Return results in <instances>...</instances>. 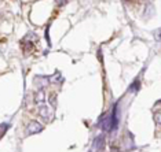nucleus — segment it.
Wrapping results in <instances>:
<instances>
[{
	"instance_id": "f257e3e1",
	"label": "nucleus",
	"mask_w": 161,
	"mask_h": 152,
	"mask_svg": "<svg viewBox=\"0 0 161 152\" xmlns=\"http://www.w3.org/2000/svg\"><path fill=\"white\" fill-rule=\"evenodd\" d=\"M105 148V136L99 134L94 139L92 147H91V152H103Z\"/></svg>"
},
{
	"instance_id": "f03ea898",
	"label": "nucleus",
	"mask_w": 161,
	"mask_h": 152,
	"mask_svg": "<svg viewBox=\"0 0 161 152\" xmlns=\"http://www.w3.org/2000/svg\"><path fill=\"white\" fill-rule=\"evenodd\" d=\"M43 129H44V126L42 124H39L37 121H32L31 124L26 126V136H32V134H36V133H40Z\"/></svg>"
},
{
	"instance_id": "7ed1b4c3",
	"label": "nucleus",
	"mask_w": 161,
	"mask_h": 152,
	"mask_svg": "<svg viewBox=\"0 0 161 152\" xmlns=\"http://www.w3.org/2000/svg\"><path fill=\"white\" fill-rule=\"evenodd\" d=\"M39 115L44 119L53 118V108L48 107V106H40L39 107Z\"/></svg>"
},
{
	"instance_id": "20e7f679",
	"label": "nucleus",
	"mask_w": 161,
	"mask_h": 152,
	"mask_svg": "<svg viewBox=\"0 0 161 152\" xmlns=\"http://www.w3.org/2000/svg\"><path fill=\"white\" fill-rule=\"evenodd\" d=\"M46 99V93H44V90L43 89H40L37 93H36V97H35V101L36 103H43Z\"/></svg>"
},
{
	"instance_id": "39448f33",
	"label": "nucleus",
	"mask_w": 161,
	"mask_h": 152,
	"mask_svg": "<svg viewBox=\"0 0 161 152\" xmlns=\"http://www.w3.org/2000/svg\"><path fill=\"white\" fill-rule=\"evenodd\" d=\"M154 121H156L157 125H158L160 122H161V115H160V113H156V114H154Z\"/></svg>"
},
{
	"instance_id": "423d86ee",
	"label": "nucleus",
	"mask_w": 161,
	"mask_h": 152,
	"mask_svg": "<svg viewBox=\"0 0 161 152\" xmlns=\"http://www.w3.org/2000/svg\"><path fill=\"white\" fill-rule=\"evenodd\" d=\"M154 37H156V41H160V30L154 32Z\"/></svg>"
},
{
	"instance_id": "0eeeda50",
	"label": "nucleus",
	"mask_w": 161,
	"mask_h": 152,
	"mask_svg": "<svg viewBox=\"0 0 161 152\" xmlns=\"http://www.w3.org/2000/svg\"><path fill=\"white\" fill-rule=\"evenodd\" d=\"M51 101H53V104H55V95H53V96H51Z\"/></svg>"
}]
</instances>
